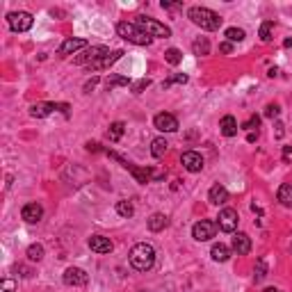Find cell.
<instances>
[{"mask_svg": "<svg viewBox=\"0 0 292 292\" xmlns=\"http://www.w3.org/2000/svg\"><path fill=\"white\" fill-rule=\"evenodd\" d=\"M105 55H110V48L107 46H91V48H87L82 55H78L76 64H87V67H91V64H96L98 60L105 57Z\"/></svg>", "mask_w": 292, "mask_h": 292, "instance_id": "52a82bcc", "label": "cell"}, {"mask_svg": "<svg viewBox=\"0 0 292 292\" xmlns=\"http://www.w3.org/2000/svg\"><path fill=\"white\" fill-rule=\"evenodd\" d=\"M43 254H46V251H43L41 245H30L28 247V258L32 260V263H39V260L43 258Z\"/></svg>", "mask_w": 292, "mask_h": 292, "instance_id": "f546056e", "label": "cell"}, {"mask_svg": "<svg viewBox=\"0 0 292 292\" xmlns=\"http://www.w3.org/2000/svg\"><path fill=\"white\" fill-rule=\"evenodd\" d=\"M230 249H233L238 256H247L251 251V238L247 233H235L233 242H230Z\"/></svg>", "mask_w": 292, "mask_h": 292, "instance_id": "4fadbf2b", "label": "cell"}, {"mask_svg": "<svg viewBox=\"0 0 292 292\" xmlns=\"http://www.w3.org/2000/svg\"><path fill=\"white\" fill-rule=\"evenodd\" d=\"M137 25L149 34V37H162V39L171 37V30L164 23H160V21L151 19V16H137Z\"/></svg>", "mask_w": 292, "mask_h": 292, "instance_id": "277c9868", "label": "cell"}, {"mask_svg": "<svg viewBox=\"0 0 292 292\" xmlns=\"http://www.w3.org/2000/svg\"><path fill=\"white\" fill-rule=\"evenodd\" d=\"M121 57H124V50H112L110 55H105L103 60H98L96 64H91L89 71H101V69H107V67H112L116 60H121Z\"/></svg>", "mask_w": 292, "mask_h": 292, "instance_id": "e0dca14e", "label": "cell"}, {"mask_svg": "<svg viewBox=\"0 0 292 292\" xmlns=\"http://www.w3.org/2000/svg\"><path fill=\"white\" fill-rule=\"evenodd\" d=\"M62 281L67 283V285L82 287V285H87V281H89V276H87V272H85V269H80V267H69L67 272H64Z\"/></svg>", "mask_w": 292, "mask_h": 292, "instance_id": "30bf717a", "label": "cell"}, {"mask_svg": "<svg viewBox=\"0 0 292 292\" xmlns=\"http://www.w3.org/2000/svg\"><path fill=\"white\" fill-rule=\"evenodd\" d=\"M283 158L290 160V158H292V149H287V146H285V149H283Z\"/></svg>", "mask_w": 292, "mask_h": 292, "instance_id": "b9f144b4", "label": "cell"}, {"mask_svg": "<svg viewBox=\"0 0 292 292\" xmlns=\"http://www.w3.org/2000/svg\"><path fill=\"white\" fill-rule=\"evenodd\" d=\"M192 53L194 55H208L210 53V41L206 37H199L197 41L192 43Z\"/></svg>", "mask_w": 292, "mask_h": 292, "instance_id": "d4e9b609", "label": "cell"}, {"mask_svg": "<svg viewBox=\"0 0 292 292\" xmlns=\"http://www.w3.org/2000/svg\"><path fill=\"white\" fill-rule=\"evenodd\" d=\"M164 60H167L169 64H173V67H176V64L183 62V53L178 50V48H169L167 53H164Z\"/></svg>", "mask_w": 292, "mask_h": 292, "instance_id": "1f68e13d", "label": "cell"}, {"mask_svg": "<svg viewBox=\"0 0 292 292\" xmlns=\"http://www.w3.org/2000/svg\"><path fill=\"white\" fill-rule=\"evenodd\" d=\"M224 34H226V39H228L230 43H233V41H242V39H245V30H242V28H228Z\"/></svg>", "mask_w": 292, "mask_h": 292, "instance_id": "d6a6232c", "label": "cell"}, {"mask_svg": "<svg viewBox=\"0 0 292 292\" xmlns=\"http://www.w3.org/2000/svg\"><path fill=\"white\" fill-rule=\"evenodd\" d=\"M167 149H169V144H167V139H164V137H155L153 142H151V155L158 158V160L167 153Z\"/></svg>", "mask_w": 292, "mask_h": 292, "instance_id": "7402d4cb", "label": "cell"}, {"mask_svg": "<svg viewBox=\"0 0 292 292\" xmlns=\"http://www.w3.org/2000/svg\"><path fill=\"white\" fill-rule=\"evenodd\" d=\"M238 210H233V208H224V210H219V217H217V226H219V230H224V233H235V228H238Z\"/></svg>", "mask_w": 292, "mask_h": 292, "instance_id": "ba28073f", "label": "cell"}, {"mask_svg": "<svg viewBox=\"0 0 292 292\" xmlns=\"http://www.w3.org/2000/svg\"><path fill=\"white\" fill-rule=\"evenodd\" d=\"M116 34H119L121 39H126L128 43H135V46H149V43L153 41V37H149L137 23H128V21L116 23Z\"/></svg>", "mask_w": 292, "mask_h": 292, "instance_id": "3957f363", "label": "cell"}, {"mask_svg": "<svg viewBox=\"0 0 292 292\" xmlns=\"http://www.w3.org/2000/svg\"><path fill=\"white\" fill-rule=\"evenodd\" d=\"M283 46H285V48H292V39H285V41H283Z\"/></svg>", "mask_w": 292, "mask_h": 292, "instance_id": "ee69618b", "label": "cell"}, {"mask_svg": "<svg viewBox=\"0 0 292 292\" xmlns=\"http://www.w3.org/2000/svg\"><path fill=\"white\" fill-rule=\"evenodd\" d=\"M128 85H130V78H126V76H110L105 80L107 89H114V87H128Z\"/></svg>", "mask_w": 292, "mask_h": 292, "instance_id": "83f0119b", "label": "cell"}, {"mask_svg": "<svg viewBox=\"0 0 292 292\" xmlns=\"http://www.w3.org/2000/svg\"><path fill=\"white\" fill-rule=\"evenodd\" d=\"M210 256H212V260H217V263H226V260L230 258V249L219 242V245H212Z\"/></svg>", "mask_w": 292, "mask_h": 292, "instance_id": "44dd1931", "label": "cell"}, {"mask_svg": "<svg viewBox=\"0 0 292 292\" xmlns=\"http://www.w3.org/2000/svg\"><path fill=\"white\" fill-rule=\"evenodd\" d=\"M146 87H151V80H149V78H142V80L133 82V85H130V89H133V94H142Z\"/></svg>", "mask_w": 292, "mask_h": 292, "instance_id": "836d02e7", "label": "cell"}, {"mask_svg": "<svg viewBox=\"0 0 292 292\" xmlns=\"http://www.w3.org/2000/svg\"><path fill=\"white\" fill-rule=\"evenodd\" d=\"M219 50H221V53H230V50H233V43H230V41L221 43V46H219Z\"/></svg>", "mask_w": 292, "mask_h": 292, "instance_id": "60d3db41", "label": "cell"}, {"mask_svg": "<svg viewBox=\"0 0 292 292\" xmlns=\"http://www.w3.org/2000/svg\"><path fill=\"white\" fill-rule=\"evenodd\" d=\"M208 201L212 203V206H224L226 201H228V190H226L224 185H212L210 192H208Z\"/></svg>", "mask_w": 292, "mask_h": 292, "instance_id": "2e32d148", "label": "cell"}, {"mask_svg": "<svg viewBox=\"0 0 292 292\" xmlns=\"http://www.w3.org/2000/svg\"><path fill=\"white\" fill-rule=\"evenodd\" d=\"M7 23H10V28L14 30V32H28V30L32 28L34 19L30 12H12V14L7 16Z\"/></svg>", "mask_w": 292, "mask_h": 292, "instance_id": "5b68a950", "label": "cell"}, {"mask_svg": "<svg viewBox=\"0 0 292 292\" xmlns=\"http://www.w3.org/2000/svg\"><path fill=\"white\" fill-rule=\"evenodd\" d=\"M219 128H221V135H224V137H235V135H238V121H235V116L226 114L224 119H221Z\"/></svg>", "mask_w": 292, "mask_h": 292, "instance_id": "d6986e66", "label": "cell"}, {"mask_svg": "<svg viewBox=\"0 0 292 292\" xmlns=\"http://www.w3.org/2000/svg\"><path fill=\"white\" fill-rule=\"evenodd\" d=\"M82 48H87V41H85V39H73V37H69V39H64V41H62V46H60L57 55L67 57V55L78 53V50H82Z\"/></svg>", "mask_w": 292, "mask_h": 292, "instance_id": "5bb4252c", "label": "cell"}, {"mask_svg": "<svg viewBox=\"0 0 292 292\" xmlns=\"http://www.w3.org/2000/svg\"><path fill=\"white\" fill-rule=\"evenodd\" d=\"M153 126L160 130V133H176V130H178V119L173 114H169V112H160V114H155Z\"/></svg>", "mask_w": 292, "mask_h": 292, "instance_id": "9c48e42d", "label": "cell"}, {"mask_svg": "<svg viewBox=\"0 0 292 292\" xmlns=\"http://www.w3.org/2000/svg\"><path fill=\"white\" fill-rule=\"evenodd\" d=\"M14 290H16V283L12 278H5L3 281V292H14Z\"/></svg>", "mask_w": 292, "mask_h": 292, "instance_id": "8d00e7d4", "label": "cell"}, {"mask_svg": "<svg viewBox=\"0 0 292 292\" xmlns=\"http://www.w3.org/2000/svg\"><path fill=\"white\" fill-rule=\"evenodd\" d=\"M187 19L192 21L194 25H199L201 30H219L221 28V16L215 14L212 10H208V7H190L187 10Z\"/></svg>", "mask_w": 292, "mask_h": 292, "instance_id": "7a4b0ae2", "label": "cell"}, {"mask_svg": "<svg viewBox=\"0 0 292 292\" xmlns=\"http://www.w3.org/2000/svg\"><path fill=\"white\" fill-rule=\"evenodd\" d=\"M187 80H190V78H187L185 73H173V76H169L167 80L162 82V89H169L171 85H185Z\"/></svg>", "mask_w": 292, "mask_h": 292, "instance_id": "f1b7e54d", "label": "cell"}, {"mask_svg": "<svg viewBox=\"0 0 292 292\" xmlns=\"http://www.w3.org/2000/svg\"><path fill=\"white\" fill-rule=\"evenodd\" d=\"M169 226V219L167 215H162V212H155V215L149 217V228L153 230V233H160V230H164Z\"/></svg>", "mask_w": 292, "mask_h": 292, "instance_id": "ffe728a7", "label": "cell"}, {"mask_svg": "<svg viewBox=\"0 0 292 292\" xmlns=\"http://www.w3.org/2000/svg\"><path fill=\"white\" fill-rule=\"evenodd\" d=\"M272 30H274V23H272V21H265V23L260 25V41H263V43L272 41Z\"/></svg>", "mask_w": 292, "mask_h": 292, "instance_id": "4dcf8cb0", "label": "cell"}, {"mask_svg": "<svg viewBox=\"0 0 292 292\" xmlns=\"http://www.w3.org/2000/svg\"><path fill=\"white\" fill-rule=\"evenodd\" d=\"M126 133V124L124 121H114V124H110V128H107V139L110 142H119L121 137H124Z\"/></svg>", "mask_w": 292, "mask_h": 292, "instance_id": "603a6c76", "label": "cell"}, {"mask_svg": "<svg viewBox=\"0 0 292 292\" xmlns=\"http://www.w3.org/2000/svg\"><path fill=\"white\" fill-rule=\"evenodd\" d=\"M128 260L137 272H149L155 265V249L149 245V242H137V245L130 249Z\"/></svg>", "mask_w": 292, "mask_h": 292, "instance_id": "6da1fadb", "label": "cell"}, {"mask_svg": "<svg viewBox=\"0 0 292 292\" xmlns=\"http://www.w3.org/2000/svg\"><path fill=\"white\" fill-rule=\"evenodd\" d=\"M265 278H267V263H265V258H258L256 260V269H254V281L263 283Z\"/></svg>", "mask_w": 292, "mask_h": 292, "instance_id": "484cf974", "label": "cell"}, {"mask_svg": "<svg viewBox=\"0 0 292 292\" xmlns=\"http://www.w3.org/2000/svg\"><path fill=\"white\" fill-rule=\"evenodd\" d=\"M181 162H183V167L192 173H199L203 169V158L197 151H185V153L181 155Z\"/></svg>", "mask_w": 292, "mask_h": 292, "instance_id": "8fae6325", "label": "cell"}, {"mask_svg": "<svg viewBox=\"0 0 292 292\" xmlns=\"http://www.w3.org/2000/svg\"><path fill=\"white\" fill-rule=\"evenodd\" d=\"M87 151H94V153H98V151H101V144L89 142V144H87Z\"/></svg>", "mask_w": 292, "mask_h": 292, "instance_id": "ab89813d", "label": "cell"}, {"mask_svg": "<svg viewBox=\"0 0 292 292\" xmlns=\"http://www.w3.org/2000/svg\"><path fill=\"white\" fill-rule=\"evenodd\" d=\"M160 5H162V10H178V3H167V0H162V3H160Z\"/></svg>", "mask_w": 292, "mask_h": 292, "instance_id": "f35d334b", "label": "cell"}, {"mask_svg": "<svg viewBox=\"0 0 292 292\" xmlns=\"http://www.w3.org/2000/svg\"><path fill=\"white\" fill-rule=\"evenodd\" d=\"M258 124H260V116H249V119L245 121V124H242V128L245 130H254V128H258Z\"/></svg>", "mask_w": 292, "mask_h": 292, "instance_id": "e575fe53", "label": "cell"}, {"mask_svg": "<svg viewBox=\"0 0 292 292\" xmlns=\"http://www.w3.org/2000/svg\"><path fill=\"white\" fill-rule=\"evenodd\" d=\"M87 245H89V249L96 251V254H110V251L114 249V245H112L110 238H105V235H91V238L87 240Z\"/></svg>", "mask_w": 292, "mask_h": 292, "instance_id": "7c38bea8", "label": "cell"}, {"mask_svg": "<svg viewBox=\"0 0 292 292\" xmlns=\"http://www.w3.org/2000/svg\"><path fill=\"white\" fill-rule=\"evenodd\" d=\"M55 110H57V103H37V105L30 107V116H34V119H43V116H48Z\"/></svg>", "mask_w": 292, "mask_h": 292, "instance_id": "ac0fdd59", "label": "cell"}, {"mask_svg": "<svg viewBox=\"0 0 292 292\" xmlns=\"http://www.w3.org/2000/svg\"><path fill=\"white\" fill-rule=\"evenodd\" d=\"M247 139H249V142H256V139H258V133H249V137H247Z\"/></svg>", "mask_w": 292, "mask_h": 292, "instance_id": "7bdbcfd3", "label": "cell"}, {"mask_svg": "<svg viewBox=\"0 0 292 292\" xmlns=\"http://www.w3.org/2000/svg\"><path fill=\"white\" fill-rule=\"evenodd\" d=\"M278 112H281V110H278V105H267V107H265V116H267V119H276Z\"/></svg>", "mask_w": 292, "mask_h": 292, "instance_id": "d590c367", "label": "cell"}, {"mask_svg": "<svg viewBox=\"0 0 292 292\" xmlns=\"http://www.w3.org/2000/svg\"><path fill=\"white\" fill-rule=\"evenodd\" d=\"M116 212H119L121 217H126V219H130V217L135 215V206H133V201H119L116 203Z\"/></svg>", "mask_w": 292, "mask_h": 292, "instance_id": "4316f807", "label": "cell"}, {"mask_svg": "<svg viewBox=\"0 0 292 292\" xmlns=\"http://www.w3.org/2000/svg\"><path fill=\"white\" fill-rule=\"evenodd\" d=\"M217 233V224L215 221H208V219H201L197 221V224L192 226V238L197 240V242H208V240H212Z\"/></svg>", "mask_w": 292, "mask_h": 292, "instance_id": "8992f818", "label": "cell"}, {"mask_svg": "<svg viewBox=\"0 0 292 292\" xmlns=\"http://www.w3.org/2000/svg\"><path fill=\"white\" fill-rule=\"evenodd\" d=\"M276 197H278V201H281L285 208H292V185H290V183H285V185L278 187Z\"/></svg>", "mask_w": 292, "mask_h": 292, "instance_id": "cb8c5ba5", "label": "cell"}, {"mask_svg": "<svg viewBox=\"0 0 292 292\" xmlns=\"http://www.w3.org/2000/svg\"><path fill=\"white\" fill-rule=\"evenodd\" d=\"M21 217H23L28 224H37L43 217V208L39 206V203H25L23 210H21Z\"/></svg>", "mask_w": 292, "mask_h": 292, "instance_id": "9a60e30c", "label": "cell"}, {"mask_svg": "<svg viewBox=\"0 0 292 292\" xmlns=\"http://www.w3.org/2000/svg\"><path fill=\"white\" fill-rule=\"evenodd\" d=\"M96 85H98V78H91V80H87V82H85V91H87V94H89V91L94 89Z\"/></svg>", "mask_w": 292, "mask_h": 292, "instance_id": "74e56055", "label": "cell"}]
</instances>
